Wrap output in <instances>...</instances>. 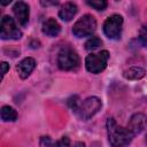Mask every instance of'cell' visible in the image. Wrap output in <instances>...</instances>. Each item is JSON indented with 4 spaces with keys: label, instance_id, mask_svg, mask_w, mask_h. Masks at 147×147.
I'll return each instance as SVG.
<instances>
[{
    "label": "cell",
    "instance_id": "6",
    "mask_svg": "<svg viewBox=\"0 0 147 147\" xmlns=\"http://www.w3.org/2000/svg\"><path fill=\"white\" fill-rule=\"evenodd\" d=\"M123 26V17L118 14L109 16L103 23V33L109 39H119Z\"/></svg>",
    "mask_w": 147,
    "mask_h": 147
},
{
    "label": "cell",
    "instance_id": "3",
    "mask_svg": "<svg viewBox=\"0 0 147 147\" xmlns=\"http://www.w3.org/2000/svg\"><path fill=\"white\" fill-rule=\"evenodd\" d=\"M56 62L59 68L64 71L77 70L80 64L78 54L70 47H64L59 52Z\"/></svg>",
    "mask_w": 147,
    "mask_h": 147
},
{
    "label": "cell",
    "instance_id": "17",
    "mask_svg": "<svg viewBox=\"0 0 147 147\" xmlns=\"http://www.w3.org/2000/svg\"><path fill=\"white\" fill-rule=\"evenodd\" d=\"M139 40L145 47H147V24L141 26L139 31Z\"/></svg>",
    "mask_w": 147,
    "mask_h": 147
},
{
    "label": "cell",
    "instance_id": "13",
    "mask_svg": "<svg viewBox=\"0 0 147 147\" xmlns=\"http://www.w3.org/2000/svg\"><path fill=\"white\" fill-rule=\"evenodd\" d=\"M145 69L140 68V67H131L129 69H126L124 72H123V76L124 78L126 79H130V80H137V79H140L145 76Z\"/></svg>",
    "mask_w": 147,
    "mask_h": 147
},
{
    "label": "cell",
    "instance_id": "22",
    "mask_svg": "<svg viewBox=\"0 0 147 147\" xmlns=\"http://www.w3.org/2000/svg\"><path fill=\"white\" fill-rule=\"evenodd\" d=\"M59 3V1H52V2H48V1H41V5H44V6H48V5H57Z\"/></svg>",
    "mask_w": 147,
    "mask_h": 147
},
{
    "label": "cell",
    "instance_id": "14",
    "mask_svg": "<svg viewBox=\"0 0 147 147\" xmlns=\"http://www.w3.org/2000/svg\"><path fill=\"white\" fill-rule=\"evenodd\" d=\"M1 119L3 122H14L17 119L16 110L10 106H3L1 108Z\"/></svg>",
    "mask_w": 147,
    "mask_h": 147
},
{
    "label": "cell",
    "instance_id": "4",
    "mask_svg": "<svg viewBox=\"0 0 147 147\" xmlns=\"http://www.w3.org/2000/svg\"><path fill=\"white\" fill-rule=\"evenodd\" d=\"M95 29H96L95 18L90 14H85L74 24L72 33L77 38H84L91 36L95 31Z\"/></svg>",
    "mask_w": 147,
    "mask_h": 147
},
{
    "label": "cell",
    "instance_id": "8",
    "mask_svg": "<svg viewBox=\"0 0 147 147\" xmlns=\"http://www.w3.org/2000/svg\"><path fill=\"white\" fill-rule=\"evenodd\" d=\"M146 126H147V117L141 113H137L131 116L126 127L136 136V134L142 132Z\"/></svg>",
    "mask_w": 147,
    "mask_h": 147
},
{
    "label": "cell",
    "instance_id": "23",
    "mask_svg": "<svg viewBox=\"0 0 147 147\" xmlns=\"http://www.w3.org/2000/svg\"><path fill=\"white\" fill-rule=\"evenodd\" d=\"M146 141H147V137H146Z\"/></svg>",
    "mask_w": 147,
    "mask_h": 147
},
{
    "label": "cell",
    "instance_id": "21",
    "mask_svg": "<svg viewBox=\"0 0 147 147\" xmlns=\"http://www.w3.org/2000/svg\"><path fill=\"white\" fill-rule=\"evenodd\" d=\"M71 147H85V144L82 142V141H77V142H75Z\"/></svg>",
    "mask_w": 147,
    "mask_h": 147
},
{
    "label": "cell",
    "instance_id": "9",
    "mask_svg": "<svg viewBox=\"0 0 147 147\" xmlns=\"http://www.w3.org/2000/svg\"><path fill=\"white\" fill-rule=\"evenodd\" d=\"M13 13H14L17 22L22 26H25L28 24V22H29V14H30L28 3H25L24 1L15 2L14 7H13Z\"/></svg>",
    "mask_w": 147,
    "mask_h": 147
},
{
    "label": "cell",
    "instance_id": "15",
    "mask_svg": "<svg viewBox=\"0 0 147 147\" xmlns=\"http://www.w3.org/2000/svg\"><path fill=\"white\" fill-rule=\"evenodd\" d=\"M101 45H102V41H101L100 38H98V37H92V38H90V39L85 42V49L91 52V51H94V49L99 48Z\"/></svg>",
    "mask_w": 147,
    "mask_h": 147
},
{
    "label": "cell",
    "instance_id": "5",
    "mask_svg": "<svg viewBox=\"0 0 147 147\" xmlns=\"http://www.w3.org/2000/svg\"><path fill=\"white\" fill-rule=\"evenodd\" d=\"M109 59L108 51H101L99 53H92L85 59V67L87 71L92 74H100L107 67V62Z\"/></svg>",
    "mask_w": 147,
    "mask_h": 147
},
{
    "label": "cell",
    "instance_id": "18",
    "mask_svg": "<svg viewBox=\"0 0 147 147\" xmlns=\"http://www.w3.org/2000/svg\"><path fill=\"white\" fill-rule=\"evenodd\" d=\"M39 147H54V142L48 136H44L40 138Z\"/></svg>",
    "mask_w": 147,
    "mask_h": 147
},
{
    "label": "cell",
    "instance_id": "16",
    "mask_svg": "<svg viewBox=\"0 0 147 147\" xmlns=\"http://www.w3.org/2000/svg\"><path fill=\"white\" fill-rule=\"evenodd\" d=\"M86 3L90 6V7H92V8H94V9H96V10H105L106 9V7H107V1H105V0H93V1H86Z\"/></svg>",
    "mask_w": 147,
    "mask_h": 147
},
{
    "label": "cell",
    "instance_id": "7",
    "mask_svg": "<svg viewBox=\"0 0 147 147\" xmlns=\"http://www.w3.org/2000/svg\"><path fill=\"white\" fill-rule=\"evenodd\" d=\"M0 37L1 39L6 40V39H14L17 40L22 37V32L21 30L17 28L15 21L8 16L5 15L1 18V24H0Z\"/></svg>",
    "mask_w": 147,
    "mask_h": 147
},
{
    "label": "cell",
    "instance_id": "20",
    "mask_svg": "<svg viewBox=\"0 0 147 147\" xmlns=\"http://www.w3.org/2000/svg\"><path fill=\"white\" fill-rule=\"evenodd\" d=\"M1 78H3L5 77V75L7 74V71L9 70V64L7 63V62H2L1 63Z\"/></svg>",
    "mask_w": 147,
    "mask_h": 147
},
{
    "label": "cell",
    "instance_id": "12",
    "mask_svg": "<svg viewBox=\"0 0 147 147\" xmlns=\"http://www.w3.org/2000/svg\"><path fill=\"white\" fill-rule=\"evenodd\" d=\"M41 30L48 37H56L61 31V26L54 18H48V20L44 21Z\"/></svg>",
    "mask_w": 147,
    "mask_h": 147
},
{
    "label": "cell",
    "instance_id": "19",
    "mask_svg": "<svg viewBox=\"0 0 147 147\" xmlns=\"http://www.w3.org/2000/svg\"><path fill=\"white\" fill-rule=\"evenodd\" d=\"M54 147H71L70 146V139L68 137H62L59 141L54 144Z\"/></svg>",
    "mask_w": 147,
    "mask_h": 147
},
{
    "label": "cell",
    "instance_id": "1",
    "mask_svg": "<svg viewBox=\"0 0 147 147\" xmlns=\"http://www.w3.org/2000/svg\"><path fill=\"white\" fill-rule=\"evenodd\" d=\"M108 140L113 147H124L129 145L134 134L127 129L118 125L114 118H108L106 123Z\"/></svg>",
    "mask_w": 147,
    "mask_h": 147
},
{
    "label": "cell",
    "instance_id": "11",
    "mask_svg": "<svg viewBox=\"0 0 147 147\" xmlns=\"http://www.w3.org/2000/svg\"><path fill=\"white\" fill-rule=\"evenodd\" d=\"M78 11V8L76 6V3L74 2H65L61 9L59 10V16L62 21H65V22H69L74 18V16L77 14Z\"/></svg>",
    "mask_w": 147,
    "mask_h": 147
},
{
    "label": "cell",
    "instance_id": "2",
    "mask_svg": "<svg viewBox=\"0 0 147 147\" xmlns=\"http://www.w3.org/2000/svg\"><path fill=\"white\" fill-rule=\"evenodd\" d=\"M102 107V102L96 96H90L85 99L83 102L79 103V106L74 110L78 118L83 121H87L91 117H93Z\"/></svg>",
    "mask_w": 147,
    "mask_h": 147
},
{
    "label": "cell",
    "instance_id": "10",
    "mask_svg": "<svg viewBox=\"0 0 147 147\" xmlns=\"http://www.w3.org/2000/svg\"><path fill=\"white\" fill-rule=\"evenodd\" d=\"M34 68H36V61L32 57H25L16 65V70L18 72V76L22 79L28 78Z\"/></svg>",
    "mask_w": 147,
    "mask_h": 147
}]
</instances>
